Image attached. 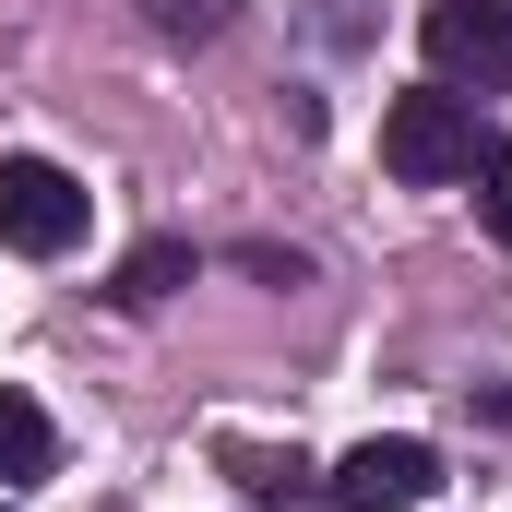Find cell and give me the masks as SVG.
<instances>
[{"instance_id": "obj_1", "label": "cell", "mask_w": 512, "mask_h": 512, "mask_svg": "<svg viewBox=\"0 0 512 512\" xmlns=\"http://www.w3.org/2000/svg\"><path fill=\"white\" fill-rule=\"evenodd\" d=\"M489 143H477V108L453 96V84H417V96H393L382 108V167L405 191H441V179H465Z\"/></svg>"}, {"instance_id": "obj_2", "label": "cell", "mask_w": 512, "mask_h": 512, "mask_svg": "<svg viewBox=\"0 0 512 512\" xmlns=\"http://www.w3.org/2000/svg\"><path fill=\"white\" fill-rule=\"evenodd\" d=\"M84 227H96V191H84L72 167H48V155H0V251L60 262V251H84Z\"/></svg>"}, {"instance_id": "obj_3", "label": "cell", "mask_w": 512, "mask_h": 512, "mask_svg": "<svg viewBox=\"0 0 512 512\" xmlns=\"http://www.w3.org/2000/svg\"><path fill=\"white\" fill-rule=\"evenodd\" d=\"M417 48L429 72L465 96V84H512V0H429L417 12Z\"/></svg>"}, {"instance_id": "obj_4", "label": "cell", "mask_w": 512, "mask_h": 512, "mask_svg": "<svg viewBox=\"0 0 512 512\" xmlns=\"http://www.w3.org/2000/svg\"><path fill=\"white\" fill-rule=\"evenodd\" d=\"M429 489H441V453H429V441H358V453L322 477L334 512H417Z\"/></svg>"}, {"instance_id": "obj_5", "label": "cell", "mask_w": 512, "mask_h": 512, "mask_svg": "<svg viewBox=\"0 0 512 512\" xmlns=\"http://www.w3.org/2000/svg\"><path fill=\"white\" fill-rule=\"evenodd\" d=\"M48 465H60V429H48V405H36L24 382H0V477L24 489V477H48Z\"/></svg>"}, {"instance_id": "obj_6", "label": "cell", "mask_w": 512, "mask_h": 512, "mask_svg": "<svg viewBox=\"0 0 512 512\" xmlns=\"http://www.w3.org/2000/svg\"><path fill=\"white\" fill-rule=\"evenodd\" d=\"M167 286H191V239H143V251L120 262V310H155Z\"/></svg>"}, {"instance_id": "obj_7", "label": "cell", "mask_w": 512, "mask_h": 512, "mask_svg": "<svg viewBox=\"0 0 512 512\" xmlns=\"http://www.w3.org/2000/svg\"><path fill=\"white\" fill-rule=\"evenodd\" d=\"M465 179H477V227H489V239L512 251V143H489V155H477Z\"/></svg>"}, {"instance_id": "obj_8", "label": "cell", "mask_w": 512, "mask_h": 512, "mask_svg": "<svg viewBox=\"0 0 512 512\" xmlns=\"http://www.w3.org/2000/svg\"><path fill=\"white\" fill-rule=\"evenodd\" d=\"M155 24H167V36H215V24H227V0H155Z\"/></svg>"}, {"instance_id": "obj_9", "label": "cell", "mask_w": 512, "mask_h": 512, "mask_svg": "<svg viewBox=\"0 0 512 512\" xmlns=\"http://www.w3.org/2000/svg\"><path fill=\"white\" fill-rule=\"evenodd\" d=\"M0 512H12V501H0Z\"/></svg>"}]
</instances>
